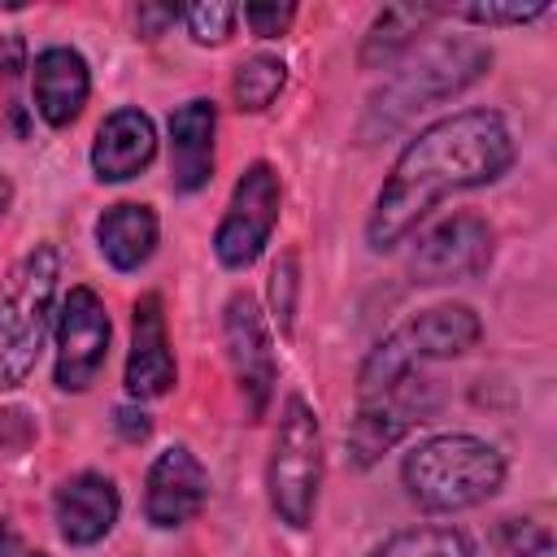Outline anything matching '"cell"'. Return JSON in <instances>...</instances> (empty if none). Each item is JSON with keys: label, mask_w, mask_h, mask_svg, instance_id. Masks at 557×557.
<instances>
[{"label": "cell", "mask_w": 557, "mask_h": 557, "mask_svg": "<svg viewBox=\"0 0 557 557\" xmlns=\"http://www.w3.org/2000/svg\"><path fill=\"white\" fill-rule=\"evenodd\" d=\"M509 165L513 135L496 109H461L453 117H440L396 157L366 222L370 248H396L444 196L496 183Z\"/></svg>", "instance_id": "obj_1"}, {"label": "cell", "mask_w": 557, "mask_h": 557, "mask_svg": "<svg viewBox=\"0 0 557 557\" xmlns=\"http://www.w3.org/2000/svg\"><path fill=\"white\" fill-rule=\"evenodd\" d=\"M492 65V48L479 39H435L426 48H418L366 104V122H361V139L374 144L392 131H400L413 113L431 109L444 96H457L461 87H470L474 78H483V70Z\"/></svg>", "instance_id": "obj_2"}, {"label": "cell", "mask_w": 557, "mask_h": 557, "mask_svg": "<svg viewBox=\"0 0 557 557\" xmlns=\"http://www.w3.org/2000/svg\"><path fill=\"white\" fill-rule=\"evenodd\" d=\"M400 479L409 500H418L422 509L457 513L492 500L505 487V457L496 444L470 431H448L409 448L400 461Z\"/></svg>", "instance_id": "obj_3"}, {"label": "cell", "mask_w": 557, "mask_h": 557, "mask_svg": "<svg viewBox=\"0 0 557 557\" xmlns=\"http://www.w3.org/2000/svg\"><path fill=\"white\" fill-rule=\"evenodd\" d=\"M483 339V322L470 305H431L422 313H413L409 322H400L396 331H387L370 357L357 370V396H374L409 374H418L422 361H444V357H461Z\"/></svg>", "instance_id": "obj_4"}, {"label": "cell", "mask_w": 557, "mask_h": 557, "mask_svg": "<svg viewBox=\"0 0 557 557\" xmlns=\"http://www.w3.org/2000/svg\"><path fill=\"white\" fill-rule=\"evenodd\" d=\"M57 248L35 244L13 270L0 292V387H22L39 361L48 322H52V292H57Z\"/></svg>", "instance_id": "obj_5"}, {"label": "cell", "mask_w": 557, "mask_h": 557, "mask_svg": "<svg viewBox=\"0 0 557 557\" xmlns=\"http://www.w3.org/2000/svg\"><path fill=\"white\" fill-rule=\"evenodd\" d=\"M265 487L278 522H287L292 531H305L313 522L318 487H322V431L305 396L283 400V418L274 431L270 466H265Z\"/></svg>", "instance_id": "obj_6"}, {"label": "cell", "mask_w": 557, "mask_h": 557, "mask_svg": "<svg viewBox=\"0 0 557 557\" xmlns=\"http://www.w3.org/2000/svg\"><path fill=\"white\" fill-rule=\"evenodd\" d=\"M278 205H283V187H278L274 165L252 161L239 174V183L231 191V205H226V218L213 231V252L226 270H244L261 257V248L274 235Z\"/></svg>", "instance_id": "obj_7"}, {"label": "cell", "mask_w": 557, "mask_h": 557, "mask_svg": "<svg viewBox=\"0 0 557 557\" xmlns=\"http://www.w3.org/2000/svg\"><path fill=\"white\" fill-rule=\"evenodd\" d=\"M435 409V392L426 379L409 374L374 396H357V418L348 422V461L357 470L374 466L392 444L405 440V431L413 422H426V413Z\"/></svg>", "instance_id": "obj_8"}, {"label": "cell", "mask_w": 557, "mask_h": 557, "mask_svg": "<svg viewBox=\"0 0 557 557\" xmlns=\"http://www.w3.org/2000/svg\"><path fill=\"white\" fill-rule=\"evenodd\" d=\"M109 313L91 287H70L57 309V387L87 392L109 357Z\"/></svg>", "instance_id": "obj_9"}, {"label": "cell", "mask_w": 557, "mask_h": 557, "mask_svg": "<svg viewBox=\"0 0 557 557\" xmlns=\"http://www.w3.org/2000/svg\"><path fill=\"white\" fill-rule=\"evenodd\" d=\"M492 261V226L479 213H453L444 222H435L431 231L418 235L413 252H409V274L413 283L431 287V283H457V278H474L483 274Z\"/></svg>", "instance_id": "obj_10"}, {"label": "cell", "mask_w": 557, "mask_h": 557, "mask_svg": "<svg viewBox=\"0 0 557 557\" xmlns=\"http://www.w3.org/2000/svg\"><path fill=\"white\" fill-rule=\"evenodd\" d=\"M222 331H226V352H231L235 379H239V387L248 396V413L261 418L265 405H270V392H274L278 361H274V344H270L265 318H261V309H257V300L248 292H235L226 300Z\"/></svg>", "instance_id": "obj_11"}, {"label": "cell", "mask_w": 557, "mask_h": 557, "mask_svg": "<svg viewBox=\"0 0 557 557\" xmlns=\"http://www.w3.org/2000/svg\"><path fill=\"white\" fill-rule=\"evenodd\" d=\"M209 500V470L187 444H170L157 453L148 466V487H144V518L157 531H174L191 522Z\"/></svg>", "instance_id": "obj_12"}, {"label": "cell", "mask_w": 557, "mask_h": 557, "mask_svg": "<svg viewBox=\"0 0 557 557\" xmlns=\"http://www.w3.org/2000/svg\"><path fill=\"white\" fill-rule=\"evenodd\" d=\"M117 513H122V496H117L113 479L100 474V470H78V474H70V479L57 487V496H52L57 531H61V540L74 544V548L100 544V540L113 531Z\"/></svg>", "instance_id": "obj_13"}, {"label": "cell", "mask_w": 557, "mask_h": 557, "mask_svg": "<svg viewBox=\"0 0 557 557\" xmlns=\"http://www.w3.org/2000/svg\"><path fill=\"white\" fill-rule=\"evenodd\" d=\"M174 352L165 339V313H161V296L144 292L131 309V357H126V392L135 400H152L165 396L174 387Z\"/></svg>", "instance_id": "obj_14"}, {"label": "cell", "mask_w": 557, "mask_h": 557, "mask_svg": "<svg viewBox=\"0 0 557 557\" xmlns=\"http://www.w3.org/2000/svg\"><path fill=\"white\" fill-rule=\"evenodd\" d=\"M157 157V131L144 109H113L91 144V170L100 183H126Z\"/></svg>", "instance_id": "obj_15"}, {"label": "cell", "mask_w": 557, "mask_h": 557, "mask_svg": "<svg viewBox=\"0 0 557 557\" xmlns=\"http://www.w3.org/2000/svg\"><path fill=\"white\" fill-rule=\"evenodd\" d=\"M30 87H35V109L48 126H70L87 96H91V74H87V61L83 52L65 48V44H52L35 57L30 65Z\"/></svg>", "instance_id": "obj_16"}, {"label": "cell", "mask_w": 557, "mask_h": 557, "mask_svg": "<svg viewBox=\"0 0 557 557\" xmlns=\"http://www.w3.org/2000/svg\"><path fill=\"white\" fill-rule=\"evenodd\" d=\"M213 126H218V109L205 96L170 113V187L174 191L187 196L213 178Z\"/></svg>", "instance_id": "obj_17"}, {"label": "cell", "mask_w": 557, "mask_h": 557, "mask_svg": "<svg viewBox=\"0 0 557 557\" xmlns=\"http://www.w3.org/2000/svg\"><path fill=\"white\" fill-rule=\"evenodd\" d=\"M157 213L148 205H135V200H122V205H109L96 222V244L104 252V261L122 274L139 270L152 252H157Z\"/></svg>", "instance_id": "obj_18"}, {"label": "cell", "mask_w": 557, "mask_h": 557, "mask_svg": "<svg viewBox=\"0 0 557 557\" xmlns=\"http://www.w3.org/2000/svg\"><path fill=\"white\" fill-rule=\"evenodd\" d=\"M431 17H440V4H387V9L370 22V30H366V39H361V65H366V70H370V65H387L396 52H405V48L413 44V35H418Z\"/></svg>", "instance_id": "obj_19"}, {"label": "cell", "mask_w": 557, "mask_h": 557, "mask_svg": "<svg viewBox=\"0 0 557 557\" xmlns=\"http://www.w3.org/2000/svg\"><path fill=\"white\" fill-rule=\"evenodd\" d=\"M370 557H474V540L457 527H409L387 535Z\"/></svg>", "instance_id": "obj_20"}, {"label": "cell", "mask_w": 557, "mask_h": 557, "mask_svg": "<svg viewBox=\"0 0 557 557\" xmlns=\"http://www.w3.org/2000/svg\"><path fill=\"white\" fill-rule=\"evenodd\" d=\"M283 83H287V65H283V57L257 52V57L239 61L235 83H231V91H235V109L257 113V109L274 104V96L283 91Z\"/></svg>", "instance_id": "obj_21"}, {"label": "cell", "mask_w": 557, "mask_h": 557, "mask_svg": "<svg viewBox=\"0 0 557 557\" xmlns=\"http://www.w3.org/2000/svg\"><path fill=\"white\" fill-rule=\"evenodd\" d=\"M496 544L509 557H553V527L540 518H505L496 527Z\"/></svg>", "instance_id": "obj_22"}, {"label": "cell", "mask_w": 557, "mask_h": 557, "mask_svg": "<svg viewBox=\"0 0 557 557\" xmlns=\"http://www.w3.org/2000/svg\"><path fill=\"white\" fill-rule=\"evenodd\" d=\"M457 22H474V26H522L548 13V4H448L440 9Z\"/></svg>", "instance_id": "obj_23"}, {"label": "cell", "mask_w": 557, "mask_h": 557, "mask_svg": "<svg viewBox=\"0 0 557 557\" xmlns=\"http://www.w3.org/2000/svg\"><path fill=\"white\" fill-rule=\"evenodd\" d=\"M183 17H187V30L196 44H226L239 9L235 4H191V9H183Z\"/></svg>", "instance_id": "obj_24"}, {"label": "cell", "mask_w": 557, "mask_h": 557, "mask_svg": "<svg viewBox=\"0 0 557 557\" xmlns=\"http://www.w3.org/2000/svg\"><path fill=\"white\" fill-rule=\"evenodd\" d=\"M296 283H300L296 257L283 252V257L274 261V270H270V309H274V318H278L283 326H292V318H296Z\"/></svg>", "instance_id": "obj_25"}, {"label": "cell", "mask_w": 557, "mask_h": 557, "mask_svg": "<svg viewBox=\"0 0 557 557\" xmlns=\"http://www.w3.org/2000/svg\"><path fill=\"white\" fill-rule=\"evenodd\" d=\"M239 13H244V22H248V30L257 39H278L292 26V17H296L292 4H244Z\"/></svg>", "instance_id": "obj_26"}, {"label": "cell", "mask_w": 557, "mask_h": 557, "mask_svg": "<svg viewBox=\"0 0 557 557\" xmlns=\"http://www.w3.org/2000/svg\"><path fill=\"white\" fill-rule=\"evenodd\" d=\"M113 426H117V435H122L126 444H139V440H148V435H152L148 413H144V409H135V405H117V409H113Z\"/></svg>", "instance_id": "obj_27"}, {"label": "cell", "mask_w": 557, "mask_h": 557, "mask_svg": "<svg viewBox=\"0 0 557 557\" xmlns=\"http://www.w3.org/2000/svg\"><path fill=\"white\" fill-rule=\"evenodd\" d=\"M174 17H183V9H178V4H161V9H157V4H139V35H148V39H152V35H161Z\"/></svg>", "instance_id": "obj_28"}, {"label": "cell", "mask_w": 557, "mask_h": 557, "mask_svg": "<svg viewBox=\"0 0 557 557\" xmlns=\"http://www.w3.org/2000/svg\"><path fill=\"white\" fill-rule=\"evenodd\" d=\"M0 557H48V553H39L35 544H26L13 522H0Z\"/></svg>", "instance_id": "obj_29"}, {"label": "cell", "mask_w": 557, "mask_h": 557, "mask_svg": "<svg viewBox=\"0 0 557 557\" xmlns=\"http://www.w3.org/2000/svg\"><path fill=\"white\" fill-rule=\"evenodd\" d=\"M4 205H9V178H0V213H4Z\"/></svg>", "instance_id": "obj_30"}]
</instances>
